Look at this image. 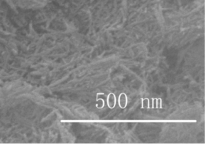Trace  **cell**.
<instances>
[{
  "mask_svg": "<svg viewBox=\"0 0 211 151\" xmlns=\"http://www.w3.org/2000/svg\"><path fill=\"white\" fill-rule=\"evenodd\" d=\"M119 106L121 109H125L128 103V99L126 94L122 93L120 94L118 99Z\"/></svg>",
  "mask_w": 211,
  "mask_h": 151,
  "instance_id": "obj_1",
  "label": "cell"
},
{
  "mask_svg": "<svg viewBox=\"0 0 211 151\" xmlns=\"http://www.w3.org/2000/svg\"><path fill=\"white\" fill-rule=\"evenodd\" d=\"M106 101L108 107L111 109H113L116 104V95L113 93H110L107 96Z\"/></svg>",
  "mask_w": 211,
  "mask_h": 151,
  "instance_id": "obj_2",
  "label": "cell"
},
{
  "mask_svg": "<svg viewBox=\"0 0 211 151\" xmlns=\"http://www.w3.org/2000/svg\"><path fill=\"white\" fill-rule=\"evenodd\" d=\"M149 100L148 98L142 99V108L143 109H149Z\"/></svg>",
  "mask_w": 211,
  "mask_h": 151,
  "instance_id": "obj_3",
  "label": "cell"
},
{
  "mask_svg": "<svg viewBox=\"0 0 211 151\" xmlns=\"http://www.w3.org/2000/svg\"><path fill=\"white\" fill-rule=\"evenodd\" d=\"M97 101L98 103L96 105V107L98 109H102L104 106L105 102L103 99H100L98 100H97Z\"/></svg>",
  "mask_w": 211,
  "mask_h": 151,
  "instance_id": "obj_4",
  "label": "cell"
},
{
  "mask_svg": "<svg viewBox=\"0 0 211 151\" xmlns=\"http://www.w3.org/2000/svg\"><path fill=\"white\" fill-rule=\"evenodd\" d=\"M157 108L162 109V100L161 98L157 99Z\"/></svg>",
  "mask_w": 211,
  "mask_h": 151,
  "instance_id": "obj_5",
  "label": "cell"
},
{
  "mask_svg": "<svg viewBox=\"0 0 211 151\" xmlns=\"http://www.w3.org/2000/svg\"><path fill=\"white\" fill-rule=\"evenodd\" d=\"M157 99H153V109L157 108Z\"/></svg>",
  "mask_w": 211,
  "mask_h": 151,
  "instance_id": "obj_6",
  "label": "cell"
},
{
  "mask_svg": "<svg viewBox=\"0 0 211 151\" xmlns=\"http://www.w3.org/2000/svg\"><path fill=\"white\" fill-rule=\"evenodd\" d=\"M149 108L153 109V99H149Z\"/></svg>",
  "mask_w": 211,
  "mask_h": 151,
  "instance_id": "obj_7",
  "label": "cell"
}]
</instances>
